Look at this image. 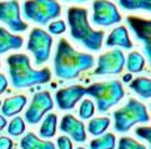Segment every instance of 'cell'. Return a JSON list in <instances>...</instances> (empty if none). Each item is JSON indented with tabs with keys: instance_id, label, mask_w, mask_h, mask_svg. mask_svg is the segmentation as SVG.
Listing matches in <instances>:
<instances>
[{
	"instance_id": "35",
	"label": "cell",
	"mask_w": 151,
	"mask_h": 149,
	"mask_svg": "<svg viewBox=\"0 0 151 149\" xmlns=\"http://www.w3.org/2000/svg\"><path fill=\"white\" fill-rule=\"evenodd\" d=\"M65 1H78V3H84L87 0H65Z\"/></svg>"
},
{
	"instance_id": "3",
	"label": "cell",
	"mask_w": 151,
	"mask_h": 149,
	"mask_svg": "<svg viewBox=\"0 0 151 149\" xmlns=\"http://www.w3.org/2000/svg\"><path fill=\"white\" fill-rule=\"evenodd\" d=\"M9 65L11 81L14 88H28L32 85L45 84L50 81L51 73L49 68L36 71L30 67L29 58L24 54H14L7 59Z\"/></svg>"
},
{
	"instance_id": "32",
	"label": "cell",
	"mask_w": 151,
	"mask_h": 149,
	"mask_svg": "<svg viewBox=\"0 0 151 149\" xmlns=\"http://www.w3.org/2000/svg\"><path fill=\"white\" fill-rule=\"evenodd\" d=\"M7 85H8V81L5 79V76L4 74H0V94L7 89Z\"/></svg>"
},
{
	"instance_id": "17",
	"label": "cell",
	"mask_w": 151,
	"mask_h": 149,
	"mask_svg": "<svg viewBox=\"0 0 151 149\" xmlns=\"http://www.w3.org/2000/svg\"><path fill=\"white\" fill-rule=\"evenodd\" d=\"M25 105H27V97L25 96H14L11 97V98H7L1 107L3 115L5 116L16 115L17 113H20L24 109Z\"/></svg>"
},
{
	"instance_id": "9",
	"label": "cell",
	"mask_w": 151,
	"mask_h": 149,
	"mask_svg": "<svg viewBox=\"0 0 151 149\" xmlns=\"http://www.w3.org/2000/svg\"><path fill=\"white\" fill-rule=\"evenodd\" d=\"M125 65V55L121 50L114 48L109 53L103 54L97 59V67L95 68L93 74H118L122 72Z\"/></svg>"
},
{
	"instance_id": "24",
	"label": "cell",
	"mask_w": 151,
	"mask_h": 149,
	"mask_svg": "<svg viewBox=\"0 0 151 149\" xmlns=\"http://www.w3.org/2000/svg\"><path fill=\"white\" fill-rule=\"evenodd\" d=\"M110 126V119L109 118H95L91 119L88 123V132L93 136L104 133L108 127Z\"/></svg>"
},
{
	"instance_id": "13",
	"label": "cell",
	"mask_w": 151,
	"mask_h": 149,
	"mask_svg": "<svg viewBox=\"0 0 151 149\" xmlns=\"http://www.w3.org/2000/svg\"><path fill=\"white\" fill-rule=\"evenodd\" d=\"M86 96V88L82 85H72L57 92L55 101L60 110H71Z\"/></svg>"
},
{
	"instance_id": "28",
	"label": "cell",
	"mask_w": 151,
	"mask_h": 149,
	"mask_svg": "<svg viewBox=\"0 0 151 149\" xmlns=\"http://www.w3.org/2000/svg\"><path fill=\"white\" fill-rule=\"evenodd\" d=\"M135 135L142 140H146L151 149V127H138L135 128Z\"/></svg>"
},
{
	"instance_id": "1",
	"label": "cell",
	"mask_w": 151,
	"mask_h": 149,
	"mask_svg": "<svg viewBox=\"0 0 151 149\" xmlns=\"http://www.w3.org/2000/svg\"><path fill=\"white\" fill-rule=\"evenodd\" d=\"M95 59L89 54L76 51L67 39L58 42L54 58V70L57 77L63 80H74L82 72L93 67Z\"/></svg>"
},
{
	"instance_id": "8",
	"label": "cell",
	"mask_w": 151,
	"mask_h": 149,
	"mask_svg": "<svg viewBox=\"0 0 151 149\" xmlns=\"http://www.w3.org/2000/svg\"><path fill=\"white\" fill-rule=\"evenodd\" d=\"M93 15L92 22L97 26H110L121 22L122 17L118 12L117 7L108 0H93Z\"/></svg>"
},
{
	"instance_id": "14",
	"label": "cell",
	"mask_w": 151,
	"mask_h": 149,
	"mask_svg": "<svg viewBox=\"0 0 151 149\" xmlns=\"http://www.w3.org/2000/svg\"><path fill=\"white\" fill-rule=\"evenodd\" d=\"M59 130L62 132L70 135L78 143H84L87 139L86 127H84L83 122H80L79 119H76L71 114H66L62 118L59 124Z\"/></svg>"
},
{
	"instance_id": "29",
	"label": "cell",
	"mask_w": 151,
	"mask_h": 149,
	"mask_svg": "<svg viewBox=\"0 0 151 149\" xmlns=\"http://www.w3.org/2000/svg\"><path fill=\"white\" fill-rule=\"evenodd\" d=\"M49 31H50L51 34H62L66 31V24L65 21H62V20H59V21H54L51 22L50 25H49Z\"/></svg>"
},
{
	"instance_id": "18",
	"label": "cell",
	"mask_w": 151,
	"mask_h": 149,
	"mask_svg": "<svg viewBox=\"0 0 151 149\" xmlns=\"http://www.w3.org/2000/svg\"><path fill=\"white\" fill-rule=\"evenodd\" d=\"M130 89L138 94L141 98L149 99L151 98V79L147 77H138L135 80H132L129 84Z\"/></svg>"
},
{
	"instance_id": "15",
	"label": "cell",
	"mask_w": 151,
	"mask_h": 149,
	"mask_svg": "<svg viewBox=\"0 0 151 149\" xmlns=\"http://www.w3.org/2000/svg\"><path fill=\"white\" fill-rule=\"evenodd\" d=\"M105 45L108 47H113V46H117V47H122L126 48V50H130L133 47V42L130 41L129 33H127V29L125 26H117L114 28L110 34L106 38Z\"/></svg>"
},
{
	"instance_id": "34",
	"label": "cell",
	"mask_w": 151,
	"mask_h": 149,
	"mask_svg": "<svg viewBox=\"0 0 151 149\" xmlns=\"http://www.w3.org/2000/svg\"><path fill=\"white\" fill-rule=\"evenodd\" d=\"M124 81L125 82H129L130 81V80H132V74H130V73H127V74H125V76H124Z\"/></svg>"
},
{
	"instance_id": "5",
	"label": "cell",
	"mask_w": 151,
	"mask_h": 149,
	"mask_svg": "<svg viewBox=\"0 0 151 149\" xmlns=\"http://www.w3.org/2000/svg\"><path fill=\"white\" fill-rule=\"evenodd\" d=\"M114 119V131L125 133L137 123H147L150 120L147 109L142 102L135 98H130L124 107L118 109L113 113Z\"/></svg>"
},
{
	"instance_id": "27",
	"label": "cell",
	"mask_w": 151,
	"mask_h": 149,
	"mask_svg": "<svg viewBox=\"0 0 151 149\" xmlns=\"http://www.w3.org/2000/svg\"><path fill=\"white\" fill-rule=\"evenodd\" d=\"M95 114V105L91 99H84L80 105L79 115L82 119H89Z\"/></svg>"
},
{
	"instance_id": "25",
	"label": "cell",
	"mask_w": 151,
	"mask_h": 149,
	"mask_svg": "<svg viewBox=\"0 0 151 149\" xmlns=\"http://www.w3.org/2000/svg\"><path fill=\"white\" fill-rule=\"evenodd\" d=\"M25 131V123L22 118L20 116H16V118L12 119V122L8 126V133L12 135V136H19Z\"/></svg>"
},
{
	"instance_id": "31",
	"label": "cell",
	"mask_w": 151,
	"mask_h": 149,
	"mask_svg": "<svg viewBox=\"0 0 151 149\" xmlns=\"http://www.w3.org/2000/svg\"><path fill=\"white\" fill-rule=\"evenodd\" d=\"M12 148V141L8 137H0V149H11Z\"/></svg>"
},
{
	"instance_id": "7",
	"label": "cell",
	"mask_w": 151,
	"mask_h": 149,
	"mask_svg": "<svg viewBox=\"0 0 151 149\" xmlns=\"http://www.w3.org/2000/svg\"><path fill=\"white\" fill-rule=\"evenodd\" d=\"M51 45H53V37L47 31L38 28H34L30 31L27 48L34 55V63L37 65H41L49 60Z\"/></svg>"
},
{
	"instance_id": "16",
	"label": "cell",
	"mask_w": 151,
	"mask_h": 149,
	"mask_svg": "<svg viewBox=\"0 0 151 149\" xmlns=\"http://www.w3.org/2000/svg\"><path fill=\"white\" fill-rule=\"evenodd\" d=\"M22 46V38L13 35L4 28H0V54H4L9 50H17Z\"/></svg>"
},
{
	"instance_id": "30",
	"label": "cell",
	"mask_w": 151,
	"mask_h": 149,
	"mask_svg": "<svg viewBox=\"0 0 151 149\" xmlns=\"http://www.w3.org/2000/svg\"><path fill=\"white\" fill-rule=\"evenodd\" d=\"M57 144L59 149H72V143L67 136H59L57 140Z\"/></svg>"
},
{
	"instance_id": "12",
	"label": "cell",
	"mask_w": 151,
	"mask_h": 149,
	"mask_svg": "<svg viewBox=\"0 0 151 149\" xmlns=\"http://www.w3.org/2000/svg\"><path fill=\"white\" fill-rule=\"evenodd\" d=\"M0 21L4 22L12 31H25L28 25L21 20L20 5L16 0L0 3Z\"/></svg>"
},
{
	"instance_id": "4",
	"label": "cell",
	"mask_w": 151,
	"mask_h": 149,
	"mask_svg": "<svg viewBox=\"0 0 151 149\" xmlns=\"http://www.w3.org/2000/svg\"><path fill=\"white\" fill-rule=\"evenodd\" d=\"M86 96L95 98L97 110L100 113H106L112 106L117 105L124 98L125 92L118 80L96 82L86 88Z\"/></svg>"
},
{
	"instance_id": "11",
	"label": "cell",
	"mask_w": 151,
	"mask_h": 149,
	"mask_svg": "<svg viewBox=\"0 0 151 149\" xmlns=\"http://www.w3.org/2000/svg\"><path fill=\"white\" fill-rule=\"evenodd\" d=\"M54 107L53 98L49 92H40L34 94L32 104L25 113V119L29 124H37L47 111Z\"/></svg>"
},
{
	"instance_id": "26",
	"label": "cell",
	"mask_w": 151,
	"mask_h": 149,
	"mask_svg": "<svg viewBox=\"0 0 151 149\" xmlns=\"http://www.w3.org/2000/svg\"><path fill=\"white\" fill-rule=\"evenodd\" d=\"M117 149H146V147H145L143 144H141V143H138L137 140L125 136L118 140Z\"/></svg>"
},
{
	"instance_id": "33",
	"label": "cell",
	"mask_w": 151,
	"mask_h": 149,
	"mask_svg": "<svg viewBox=\"0 0 151 149\" xmlns=\"http://www.w3.org/2000/svg\"><path fill=\"white\" fill-rule=\"evenodd\" d=\"M5 126H7V120H5V118L3 115H0V131H1Z\"/></svg>"
},
{
	"instance_id": "10",
	"label": "cell",
	"mask_w": 151,
	"mask_h": 149,
	"mask_svg": "<svg viewBox=\"0 0 151 149\" xmlns=\"http://www.w3.org/2000/svg\"><path fill=\"white\" fill-rule=\"evenodd\" d=\"M126 22L129 28L143 45V51L151 65V20L142 18L137 16H127Z\"/></svg>"
},
{
	"instance_id": "6",
	"label": "cell",
	"mask_w": 151,
	"mask_h": 149,
	"mask_svg": "<svg viewBox=\"0 0 151 149\" xmlns=\"http://www.w3.org/2000/svg\"><path fill=\"white\" fill-rule=\"evenodd\" d=\"M60 11L62 8L57 0H27L22 7L25 18L40 25H46L59 17Z\"/></svg>"
},
{
	"instance_id": "19",
	"label": "cell",
	"mask_w": 151,
	"mask_h": 149,
	"mask_svg": "<svg viewBox=\"0 0 151 149\" xmlns=\"http://www.w3.org/2000/svg\"><path fill=\"white\" fill-rule=\"evenodd\" d=\"M22 149H55V145L51 141H43L38 139L34 133L29 132L21 140Z\"/></svg>"
},
{
	"instance_id": "21",
	"label": "cell",
	"mask_w": 151,
	"mask_h": 149,
	"mask_svg": "<svg viewBox=\"0 0 151 149\" xmlns=\"http://www.w3.org/2000/svg\"><path fill=\"white\" fill-rule=\"evenodd\" d=\"M116 136L112 132L104 133L101 137L92 140L89 144V149H114Z\"/></svg>"
},
{
	"instance_id": "20",
	"label": "cell",
	"mask_w": 151,
	"mask_h": 149,
	"mask_svg": "<svg viewBox=\"0 0 151 149\" xmlns=\"http://www.w3.org/2000/svg\"><path fill=\"white\" fill-rule=\"evenodd\" d=\"M57 122H58V118L55 114L46 115V118L42 122L41 128H40V136L43 137V139L53 137L55 135V131H57Z\"/></svg>"
},
{
	"instance_id": "22",
	"label": "cell",
	"mask_w": 151,
	"mask_h": 149,
	"mask_svg": "<svg viewBox=\"0 0 151 149\" xmlns=\"http://www.w3.org/2000/svg\"><path fill=\"white\" fill-rule=\"evenodd\" d=\"M126 68L130 73H138L145 68V58L137 51H133L127 55Z\"/></svg>"
},
{
	"instance_id": "23",
	"label": "cell",
	"mask_w": 151,
	"mask_h": 149,
	"mask_svg": "<svg viewBox=\"0 0 151 149\" xmlns=\"http://www.w3.org/2000/svg\"><path fill=\"white\" fill-rule=\"evenodd\" d=\"M118 4L126 11H146L151 12V0H118Z\"/></svg>"
},
{
	"instance_id": "36",
	"label": "cell",
	"mask_w": 151,
	"mask_h": 149,
	"mask_svg": "<svg viewBox=\"0 0 151 149\" xmlns=\"http://www.w3.org/2000/svg\"><path fill=\"white\" fill-rule=\"evenodd\" d=\"M76 149H86V148H83V147H79V148H76Z\"/></svg>"
},
{
	"instance_id": "38",
	"label": "cell",
	"mask_w": 151,
	"mask_h": 149,
	"mask_svg": "<svg viewBox=\"0 0 151 149\" xmlns=\"http://www.w3.org/2000/svg\"><path fill=\"white\" fill-rule=\"evenodd\" d=\"M0 105H1V102H0Z\"/></svg>"
},
{
	"instance_id": "37",
	"label": "cell",
	"mask_w": 151,
	"mask_h": 149,
	"mask_svg": "<svg viewBox=\"0 0 151 149\" xmlns=\"http://www.w3.org/2000/svg\"><path fill=\"white\" fill-rule=\"evenodd\" d=\"M150 109H151V104H150Z\"/></svg>"
},
{
	"instance_id": "2",
	"label": "cell",
	"mask_w": 151,
	"mask_h": 149,
	"mask_svg": "<svg viewBox=\"0 0 151 149\" xmlns=\"http://www.w3.org/2000/svg\"><path fill=\"white\" fill-rule=\"evenodd\" d=\"M67 21L70 33L74 41L82 43L91 51L101 50L104 41L103 30H95L88 22V11L82 7H71L67 9Z\"/></svg>"
}]
</instances>
